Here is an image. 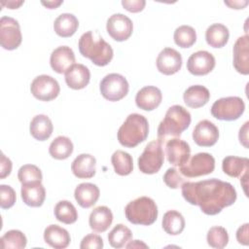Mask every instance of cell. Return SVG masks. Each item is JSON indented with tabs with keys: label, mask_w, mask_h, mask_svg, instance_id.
I'll return each mask as SVG.
<instances>
[{
	"label": "cell",
	"mask_w": 249,
	"mask_h": 249,
	"mask_svg": "<svg viewBox=\"0 0 249 249\" xmlns=\"http://www.w3.org/2000/svg\"><path fill=\"white\" fill-rule=\"evenodd\" d=\"M249 224L246 223L244 225H242L241 227H239L236 231V239L238 241V243L242 244V245H248L249 244V240H248V232H249Z\"/></svg>",
	"instance_id": "f6af8a7d"
},
{
	"label": "cell",
	"mask_w": 249,
	"mask_h": 249,
	"mask_svg": "<svg viewBox=\"0 0 249 249\" xmlns=\"http://www.w3.org/2000/svg\"><path fill=\"white\" fill-rule=\"evenodd\" d=\"M131 231L123 224L116 225L108 234V241L114 248H122L131 239Z\"/></svg>",
	"instance_id": "e575fe53"
},
{
	"label": "cell",
	"mask_w": 249,
	"mask_h": 249,
	"mask_svg": "<svg viewBox=\"0 0 249 249\" xmlns=\"http://www.w3.org/2000/svg\"><path fill=\"white\" fill-rule=\"evenodd\" d=\"M122 5L126 11L130 13H138L144 9L146 5V1L145 0H123Z\"/></svg>",
	"instance_id": "7bdbcfd3"
},
{
	"label": "cell",
	"mask_w": 249,
	"mask_h": 249,
	"mask_svg": "<svg viewBox=\"0 0 249 249\" xmlns=\"http://www.w3.org/2000/svg\"><path fill=\"white\" fill-rule=\"evenodd\" d=\"M218 138V127L208 120L198 122L193 130V139L200 147H211L216 144Z\"/></svg>",
	"instance_id": "9a60e30c"
},
{
	"label": "cell",
	"mask_w": 249,
	"mask_h": 249,
	"mask_svg": "<svg viewBox=\"0 0 249 249\" xmlns=\"http://www.w3.org/2000/svg\"><path fill=\"white\" fill-rule=\"evenodd\" d=\"M233 67L242 74H249V37L247 34L237 38L233 45Z\"/></svg>",
	"instance_id": "e0dca14e"
},
{
	"label": "cell",
	"mask_w": 249,
	"mask_h": 249,
	"mask_svg": "<svg viewBox=\"0 0 249 249\" xmlns=\"http://www.w3.org/2000/svg\"><path fill=\"white\" fill-rule=\"evenodd\" d=\"M248 124L249 122H246L242 127L239 129L238 133V139L240 144H242L245 148H248Z\"/></svg>",
	"instance_id": "bcb514c9"
},
{
	"label": "cell",
	"mask_w": 249,
	"mask_h": 249,
	"mask_svg": "<svg viewBox=\"0 0 249 249\" xmlns=\"http://www.w3.org/2000/svg\"><path fill=\"white\" fill-rule=\"evenodd\" d=\"M96 160L89 154H81L71 163L73 174L80 179H89L95 175Z\"/></svg>",
	"instance_id": "603a6c76"
},
{
	"label": "cell",
	"mask_w": 249,
	"mask_h": 249,
	"mask_svg": "<svg viewBox=\"0 0 249 249\" xmlns=\"http://www.w3.org/2000/svg\"><path fill=\"white\" fill-rule=\"evenodd\" d=\"M41 3H42V5H44L48 9H55L59 5H61L63 3V1L62 0H59V1H41Z\"/></svg>",
	"instance_id": "c3c4849f"
},
{
	"label": "cell",
	"mask_w": 249,
	"mask_h": 249,
	"mask_svg": "<svg viewBox=\"0 0 249 249\" xmlns=\"http://www.w3.org/2000/svg\"><path fill=\"white\" fill-rule=\"evenodd\" d=\"M165 146V156L167 161L173 166H182L185 164L191 156L190 145L180 139V138H171L167 140L164 144Z\"/></svg>",
	"instance_id": "4fadbf2b"
},
{
	"label": "cell",
	"mask_w": 249,
	"mask_h": 249,
	"mask_svg": "<svg viewBox=\"0 0 249 249\" xmlns=\"http://www.w3.org/2000/svg\"><path fill=\"white\" fill-rule=\"evenodd\" d=\"M29 130L34 139L45 141L51 137L53 130V125L48 116L39 114L31 120Z\"/></svg>",
	"instance_id": "4316f807"
},
{
	"label": "cell",
	"mask_w": 249,
	"mask_h": 249,
	"mask_svg": "<svg viewBox=\"0 0 249 249\" xmlns=\"http://www.w3.org/2000/svg\"><path fill=\"white\" fill-rule=\"evenodd\" d=\"M190 112L181 105H172L165 113L158 127V140L163 145L171 138L179 137L191 124Z\"/></svg>",
	"instance_id": "7a4b0ae2"
},
{
	"label": "cell",
	"mask_w": 249,
	"mask_h": 249,
	"mask_svg": "<svg viewBox=\"0 0 249 249\" xmlns=\"http://www.w3.org/2000/svg\"><path fill=\"white\" fill-rule=\"evenodd\" d=\"M111 162L115 172L121 176H126L132 172L133 160L132 157L122 150H117L111 157Z\"/></svg>",
	"instance_id": "d6a6232c"
},
{
	"label": "cell",
	"mask_w": 249,
	"mask_h": 249,
	"mask_svg": "<svg viewBox=\"0 0 249 249\" xmlns=\"http://www.w3.org/2000/svg\"><path fill=\"white\" fill-rule=\"evenodd\" d=\"M229 37V29L222 23H213L205 31L206 43L212 48H223L228 43Z\"/></svg>",
	"instance_id": "f546056e"
},
{
	"label": "cell",
	"mask_w": 249,
	"mask_h": 249,
	"mask_svg": "<svg viewBox=\"0 0 249 249\" xmlns=\"http://www.w3.org/2000/svg\"><path fill=\"white\" fill-rule=\"evenodd\" d=\"M162 94L159 88L146 86L139 89L135 96L136 106L144 111H153L160 104Z\"/></svg>",
	"instance_id": "d6986e66"
},
{
	"label": "cell",
	"mask_w": 249,
	"mask_h": 249,
	"mask_svg": "<svg viewBox=\"0 0 249 249\" xmlns=\"http://www.w3.org/2000/svg\"><path fill=\"white\" fill-rule=\"evenodd\" d=\"M103 247V240L101 236L94 233L87 234L81 241V249H100Z\"/></svg>",
	"instance_id": "b9f144b4"
},
{
	"label": "cell",
	"mask_w": 249,
	"mask_h": 249,
	"mask_svg": "<svg viewBox=\"0 0 249 249\" xmlns=\"http://www.w3.org/2000/svg\"><path fill=\"white\" fill-rule=\"evenodd\" d=\"M20 195L23 202L30 207L41 206L46 198V190L41 182L21 184Z\"/></svg>",
	"instance_id": "44dd1931"
},
{
	"label": "cell",
	"mask_w": 249,
	"mask_h": 249,
	"mask_svg": "<svg viewBox=\"0 0 249 249\" xmlns=\"http://www.w3.org/2000/svg\"><path fill=\"white\" fill-rule=\"evenodd\" d=\"M54 216L57 221L70 225L77 221L78 212L76 207L68 200H60L54 206Z\"/></svg>",
	"instance_id": "836d02e7"
},
{
	"label": "cell",
	"mask_w": 249,
	"mask_h": 249,
	"mask_svg": "<svg viewBox=\"0 0 249 249\" xmlns=\"http://www.w3.org/2000/svg\"><path fill=\"white\" fill-rule=\"evenodd\" d=\"M22 41L19 23L11 17H2L0 19V44L8 51L16 50Z\"/></svg>",
	"instance_id": "30bf717a"
},
{
	"label": "cell",
	"mask_w": 249,
	"mask_h": 249,
	"mask_svg": "<svg viewBox=\"0 0 249 249\" xmlns=\"http://www.w3.org/2000/svg\"><path fill=\"white\" fill-rule=\"evenodd\" d=\"M245 103L241 97L228 96L217 99L211 107V115L220 121H234L241 117Z\"/></svg>",
	"instance_id": "8992f818"
},
{
	"label": "cell",
	"mask_w": 249,
	"mask_h": 249,
	"mask_svg": "<svg viewBox=\"0 0 249 249\" xmlns=\"http://www.w3.org/2000/svg\"><path fill=\"white\" fill-rule=\"evenodd\" d=\"M182 196L187 202L199 206L206 215H217L225 207L232 205L237 197L233 186L216 178L198 182H184Z\"/></svg>",
	"instance_id": "6da1fadb"
},
{
	"label": "cell",
	"mask_w": 249,
	"mask_h": 249,
	"mask_svg": "<svg viewBox=\"0 0 249 249\" xmlns=\"http://www.w3.org/2000/svg\"><path fill=\"white\" fill-rule=\"evenodd\" d=\"M30 90L33 96L41 101H51L56 98L60 91L58 82L50 75H40L34 78Z\"/></svg>",
	"instance_id": "8fae6325"
},
{
	"label": "cell",
	"mask_w": 249,
	"mask_h": 249,
	"mask_svg": "<svg viewBox=\"0 0 249 249\" xmlns=\"http://www.w3.org/2000/svg\"><path fill=\"white\" fill-rule=\"evenodd\" d=\"M126 248H148V245H146L144 242H142L141 240H132L131 242H129L128 244L125 245Z\"/></svg>",
	"instance_id": "f907efd6"
},
{
	"label": "cell",
	"mask_w": 249,
	"mask_h": 249,
	"mask_svg": "<svg viewBox=\"0 0 249 249\" xmlns=\"http://www.w3.org/2000/svg\"><path fill=\"white\" fill-rule=\"evenodd\" d=\"M108 34L118 42L127 40L133 31V23L131 19L123 14H114L106 23Z\"/></svg>",
	"instance_id": "7c38bea8"
},
{
	"label": "cell",
	"mask_w": 249,
	"mask_h": 249,
	"mask_svg": "<svg viewBox=\"0 0 249 249\" xmlns=\"http://www.w3.org/2000/svg\"><path fill=\"white\" fill-rule=\"evenodd\" d=\"M124 214L131 224L150 226L156 222L159 210L154 199L149 196H140L126 204Z\"/></svg>",
	"instance_id": "5b68a950"
},
{
	"label": "cell",
	"mask_w": 249,
	"mask_h": 249,
	"mask_svg": "<svg viewBox=\"0 0 249 249\" xmlns=\"http://www.w3.org/2000/svg\"><path fill=\"white\" fill-rule=\"evenodd\" d=\"M78 27H79L78 18L73 14H69V13H64L59 15L54 19V22H53L54 32L62 38H67L74 35Z\"/></svg>",
	"instance_id": "83f0119b"
},
{
	"label": "cell",
	"mask_w": 249,
	"mask_h": 249,
	"mask_svg": "<svg viewBox=\"0 0 249 249\" xmlns=\"http://www.w3.org/2000/svg\"><path fill=\"white\" fill-rule=\"evenodd\" d=\"M18 178L21 184L42 182L43 175L40 168L34 164H24L18 171Z\"/></svg>",
	"instance_id": "f35d334b"
},
{
	"label": "cell",
	"mask_w": 249,
	"mask_h": 249,
	"mask_svg": "<svg viewBox=\"0 0 249 249\" xmlns=\"http://www.w3.org/2000/svg\"><path fill=\"white\" fill-rule=\"evenodd\" d=\"M99 89L105 99L109 101H119L128 93L129 85L123 75L111 73L101 80Z\"/></svg>",
	"instance_id": "9c48e42d"
},
{
	"label": "cell",
	"mask_w": 249,
	"mask_h": 249,
	"mask_svg": "<svg viewBox=\"0 0 249 249\" xmlns=\"http://www.w3.org/2000/svg\"><path fill=\"white\" fill-rule=\"evenodd\" d=\"M13 163L9 158H7L3 153L0 156V178L4 179L10 175L12 171Z\"/></svg>",
	"instance_id": "ee69618b"
},
{
	"label": "cell",
	"mask_w": 249,
	"mask_h": 249,
	"mask_svg": "<svg viewBox=\"0 0 249 249\" xmlns=\"http://www.w3.org/2000/svg\"><path fill=\"white\" fill-rule=\"evenodd\" d=\"M44 240L53 248L63 249L69 245L71 237L65 229L58 225H50L44 231Z\"/></svg>",
	"instance_id": "d4e9b609"
},
{
	"label": "cell",
	"mask_w": 249,
	"mask_h": 249,
	"mask_svg": "<svg viewBox=\"0 0 249 249\" xmlns=\"http://www.w3.org/2000/svg\"><path fill=\"white\" fill-rule=\"evenodd\" d=\"M210 98L208 89L200 85H195L188 88L183 94L185 104L190 108H200L204 106Z\"/></svg>",
	"instance_id": "484cf974"
},
{
	"label": "cell",
	"mask_w": 249,
	"mask_h": 249,
	"mask_svg": "<svg viewBox=\"0 0 249 249\" xmlns=\"http://www.w3.org/2000/svg\"><path fill=\"white\" fill-rule=\"evenodd\" d=\"M73 143L66 136H57L52 141L49 147V153L55 160H65L73 153Z\"/></svg>",
	"instance_id": "1f68e13d"
},
{
	"label": "cell",
	"mask_w": 249,
	"mask_h": 249,
	"mask_svg": "<svg viewBox=\"0 0 249 249\" xmlns=\"http://www.w3.org/2000/svg\"><path fill=\"white\" fill-rule=\"evenodd\" d=\"M249 160L244 157L228 156L222 161V169L230 177H241L248 171Z\"/></svg>",
	"instance_id": "f1b7e54d"
},
{
	"label": "cell",
	"mask_w": 249,
	"mask_h": 249,
	"mask_svg": "<svg viewBox=\"0 0 249 249\" xmlns=\"http://www.w3.org/2000/svg\"><path fill=\"white\" fill-rule=\"evenodd\" d=\"M15 190L9 185H0V206L2 209L11 208L16 202Z\"/></svg>",
	"instance_id": "ab89813d"
},
{
	"label": "cell",
	"mask_w": 249,
	"mask_h": 249,
	"mask_svg": "<svg viewBox=\"0 0 249 249\" xmlns=\"http://www.w3.org/2000/svg\"><path fill=\"white\" fill-rule=\"evenodd\" d=\"M206 240L210 247L222 249L226 247L229 242V234L225 228L215 226L210 228L207 231Z\"/></svg>",
	"instance_id": "74e56055"
},
{
	"label": "cell",
	"mask_w": 249,
	"mask_h": 249,
	"mask_svg": "<svg viewBox=\"0 0 249 249\" xmlns=\"http://www.w3.org/2000/svg\"><path fill=\"white\" fill-rule=\"evenodd\" d=\"M23 3L24 1H8V2H1V5L7 6L9 9H18Z\"/></svg>",
	"instance_id": "681fc988"
},
{
	"label": "cell",
	"mask_w": 249,
	"mask_h": 249,
	"mask_svg": "<svg viewBox=\"0 0 249 249\" xmlns=\"http://www.w3.org/2000/svg\"><path fill=\"white\" fill-rule=\"evenodd\" d=\"M100 196V191L95 184L92 183H81L75 191L74 196L78 204L83 208H89L93 206Z\"/></svg>",
	"instance_id": "7402d4cb"
},
{
	"label": "cell",
	"mask_w": 249,
	"mask_h": 249,
	"mask_svg": "<svg viewBox=\"0 0 249 249\" xmlns=\"http://www.w3.org/2000/svg\"><path fill=\"white\" fill-rule=\"evenodd\" d=\"M174 42L180 48L186 49L192 47L196 41V30L190 25H181L177 27L173 34Z\"/></svg>",
	"instance_id": "8d00e7d4"
},
{
	"label": "cell",
	"mask_w": 249,
	"mask_h": 249,
	"mask_svg": "<svg viewBox=\"0 0 249 249\" xmlns=\"http://www.w3.org/2000/svg\"><path fill=\"white\" fill-rule=\"evenodd\" d=\"M149 134L148 120L140 114L133 113L126 117L118 130L120 144L126 148H134L144 142Z\"/></svg>",
	"instance_id": "277c9868"
},
{
	"label": "cell",
	"mask_w": 249,
	"mask_h": 249,
	"mask_svg": "<svg viewBox=\"0 0 249 249\" xmlns=\"http://www.w3.org/2000/svg\"><path fill=\"white\" fill-rule=\"evenodd\" d=\"M225 4L231 9H243L247 6L248 1H225Z\"/></svg>",
	"instance_id": "7dc6e473"
},
{
	"label": "cell",
	"mask_w": 249,
	"mask_h": 249,
	"mask_svg": "<svg viewBox=\"0 0 249 249\" xmlns=\"http://www.w3.org/2000/svg\"><path fill=\"white\" fill-rule=\"evenodd\" d=\"M113 222V213L109 207L100 205L95 207L89 214V224L95 232H104Z\"/></svg>",
	"instance_id": "cb8c5ba5"
},
{
	"label": "cell",
	"mask_w": 249,
	"mask_h": 249,
	"mask_svg": "<svg viewBox=\"0 0 249 249\" xmlns=\"http://www.w3.org/2000/svg\"><path fill=\"white\" fill-rule=\"evenodd\" d=\"M157 68L163 75H173L182 66V56L179 52L172 48H164L157 57Z\"/></svg>",
	"instance_id": "2e32d148"
},
{
	"label": "cell",
	"mask_w": 249,
	"mask_h": 249,
	"mask_svg": "<svg viewBox=\"0 0 249 249\" xmlns=\"http://www.w3.org/2000/svg\"><path fill=\"white\" fill-rule=\"evenodd\" d=\"M163 182L170 189H178L185 182V178L181 176L175 167H170L163 175Z\"/></svg>",
	"instance_id": "60d3db41"
},
{
	"label": "cell",
	"mask_w": 249,
	"mask_h": 249,
	"mask_svg": "<svg viewBox=\"0 0 249 249\" xmlns=\"http://www.w3.org/2000/svg\"><path fill=\"white\" fill-rule=\"evenodd\" d=\"M162 144L159 140L148 143L138 158V168L144 174H155L163 164L164 153Z\"/></svg>",
	"instance_id": "52a82bcc"
},
{
	"label": "cell",
	"mask_w": 249,
	"mask_h": 249,
	"mask_svg": "<svg viewBox=\"0 0 249 249\" xmlns=\"http://www.w3.org/2000/svg\"><path fill=\"white\" fill-rule=\"evenodd\" d=\"M215 169V159L208 153H197L179 167L182 175L188 178L199 177L210 174Z\"/></svg>",
	"instance_id": "ba28073f"
},
{
	"label": "cell",
	"mask_w": 249,
	"mask_h": 249,
	"mask_svg": "<svg viewBox=\"0 0 249 249\" xmlns=\"http://www.w3.org/2000/svg\"><path fill=\"white\" fill-rule=\"evenodd\" d=\"M78 47L80 53L97 66H106L114 55L112 47L92 31H88L80 37Z\"/></svg>",
	"instance_id": "3957f363"
},
{
	"label": "cell",
	"mask_w": 249,
	"mask_h": 249,
	"mask_svg": "<svg viewBox=\"0 0 249 249\" xmlns=\"http://www.w3.org/2000/svg\"><path fill=\"white\" fill-rule=\"evenodd\" d=\"M90 80L89 68L81 63L73 64L65 72V82L72 89H82L86 88Z\"/></svg>",
	"instance_id": "ffe728a7"
},
{
	"label": "cell",
	"mask_w": 249,
	"mask_h": 249,
	"mask_svg": "<svg viewBox=\"0 0 249 249\" xmlns=\"http://www.w3.org/2000/svg\"><path fill=\"white\" fill-rule=\"evenodd\" d=\"M50 64L53 70L58 74L65 73L75 64V54L71 48L60 46L53 51L50 57Z\"/></svg>",
	"instance_id": "ac0fdd59"
},
{
	"label": "cell",
	"mask_w": 249,
	"mask_h": 249,
	"mask_svg": "<svg viewBox=\"0 0 249 249\" xmlns=\"http://www.w3.org/2000/svg\"><path fill=\"white\" fill-rule=\"evenodd\" d=\"M0 244L3 249L12 248V249H22L27 244L26 236L23 232L18 230H11L6 231L1 239Z\"/></svg>",
	"instance_id": "d590c367"
},
{
	"label": "cell",
	"mask_w": 249,
	"mask_h": 249,
	"mask_svg": "<svg viewBox=\"0 0 249 249\" xmlns=\"http://www.w3.org/2000/svg\"><path fill=\"white\" fill-rule=\"evenodd\" d=\"M163 231L170 235H178L185 229V219L176 210H169L164 213L161 221Z\"/></svg>",
	"instance_id": "4dcf8cb0"
},
{
	"label": "cell",
	"mask_w": 249,
	"mask_h": 249,
	"mask_svg": "<svg viewBox=\"0 0 249 249\" xmlns=\"http://www.w3.org/2000/svg\"><path fill=\"white\" fill-rule=\"evenodd\" d=\"M215 64L216 60L211 53L197 51L188 58L187 69L195 76H204L214 69Z\"/></svg>",
	"instance_id": "5bb4252c"
}]
</instances>
